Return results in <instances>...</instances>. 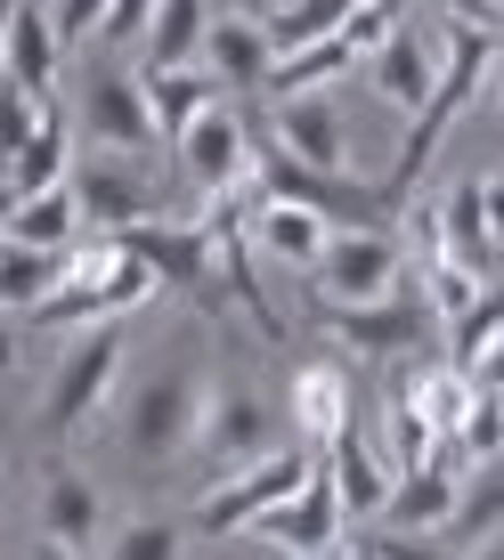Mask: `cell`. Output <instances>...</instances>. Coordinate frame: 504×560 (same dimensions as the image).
Listing matches in <instances>:
<instances>
[{"instance_id": "22", "label": "cell", "mask_w": 504, "mask_h": 560, "mask_svg": "<svg viewBox=\"0 0 504 560\" xmlns=\"http://www.w3.org/2000/svg\"><path fill=\"white\" fill-rule=\"evenodd\" d=\"M139 90H147V114H154V139H171L180 122H196L220 98V82L204 66H139Z\"/></svg>"}, {"instance_id": "30", "label": "cell", "mask_w": 504, "mask_h": 560, "mask_svg": "<svg viewBox=\"0 0 504 560\" xmlns=\"http://www.w3.org/2000/svg\"><path fill=\"white\" fill-rule=\"evenodd\" d=\"M187 552V528L171 512H139V520H123V536H114V552L106 560H180Z\"/></svg>"}, {"instance_id": "33", "label": "cell", "mask_w": 504, "mask_h": 560, "mask_svg": "<svg viewBox=\"0 0 504 560\" xmlns=\"http://www.w3.org/2000/svg\"><path fill=\"white\" fill-rule=\"evenodd\" d=\"M432 9L463 16V25H496V0H432Z\"/></svg>"}, {"instance_id": "5", "label": "cell", "mask_w": 504, "mask_h": 560, "mask_svg": "<svg viewBox=\"0 0 504 560\" xmlns=\"http://www.w3.org/2000/svg\"><path fill=\"white\" fill-rule=\"evenodd\" d=\"M123 358H130L123 325H90V334L66 341V358H57V374H49V398H42V422L57 439H82V431L106 422L114 390H123Z\"/></svg>"}, {"instance_id": "6", "label": "cell", "mask_w": 504, "mask_h": 560, "mask_svg": "<svg viewBox=\"0 0 504 560\" xmlns=\"http://www.w3.org/2000/svg\"><path fill=\"white\" fill-rule=\"evenodd\" d=\"M309 463H318V455H309L301 439H285V447H268V455L237 463V471H220V479H211V495L196 504V528L204 536H244L268 504H285V495L301 488Z\"/></svg>"}, {"instance_id": "28", "label": "cell", "mask_w": 504, "mask_h": 560, "mask_svg": "<svg viewBox=\"0 0 504 560\" xmlns=\"http://www.w3.org/2000/svg\"><path fill=\"white\" fill-rule=\"evenodd\" d=\"M49 284H57V253H33V244L0 236V317H33Z\"/></svg>"}, {"instance_id": "38", "label": "cell", "mask_w": 504, "mask_h": 560, "mask_svg": "<svg viewBox=\"0 0 504 560\" xmlns=\"http://www.w3.org/2000/svg\"><path fill=\"white\" fill-rule=\"evenodd\" d=\"M472 560H504V545H496V536H480V545H472Z\"/></svg>"}, {"instance_id": "31", "label": "cell", "mask_w": 504, "mask_h": 560, "mask_svg": "<svg viewBox=\"0 0 504 560\" xmlns=\"http://www.w3.org/2000/svg\"><path fill=\"white\" fill-rule=\"evenodd\" d=\"M42 106L49 98H33L25 82H16V73H0V171H9V154L33 139V122H42Z\"/></svg>"}, {"instance_id": "7", "label": "cell", "mask_w": 504, "mask_h": 560, "mask_svg": "<svg viewBox=\"0 0 504 560\" xmlns=\"http://www.w3.org/2000/svg\"><path fill=\"white\" fill-rule=\"evenodd\" d=\"M244 536H261L268 552H285V560H351V520H342L334 504V479H325V463H309V479L285 504H268L261 520H252Z\"/></svg>"}, {"instance_id": "13", "label": "cell", "mask_w": 504, "mask_h": 560, "mask_svg": "<svg viewBox=\"0 0 504 560\" xmlns=\"http://www.w3.org/2000/svg\"><path fill=\"white\" fill-rule=\"evenodd\" d=\"M237 211H244V244L261 253V268H318L325 236H334V228H325L309 203H294V196H261V187H252Z\"/></svg>"}, {"instance_id": "3", "label": "cell", "mask_w": 504, "mask_h": 560, "mask_svg": "<svg viewBox=\"0 0 504 560\" xmlns=\"http://www.w3.org/2000/svg\"><path fill=\"white\" fill-rule=\"evenodd\" d=\"M285 439H294V431H285V398L268 390V382L220 374V382H204V390H196V431H187V455L211 463V471H237V463L285 447Z\"/></svg>"}, {"instance_id": "15", "label": "cell", "mask_w": 504, "mask_h": 560, "mask_svg": "<svg viewBox=\"0 0 504 560\" xmlns=\"http://www.w3.org/2000/svg\"><path fill=\"white\" fill-rule=\"evenodd\" d=\"M358 66L375 73V90H382V98H391L399 114H415L423 98H432V82H439V42L415 25V16H399V25L382 33V42L366 49Z\"/></svg>"}, {"instance_id": "26", "label": "cell", "mask_w": 504, "mask_h": 560, "mask_svg": "<svg viewBox=\"0 0 504 560\" xmlns=\"http://www.w3.org/2000/svg\"><path fill=\"white\" fill-rule=\"evenodd\" d=\"M73 236H82V211H73L66 187L16 196V211H9V244H33V253H66Z\"/></svg>"}, {"instance_id": "37", "label": "cell", "mask_w": 504, "mask_h": 560, "mask_svg": "<svg viewBox=\"0 0 504 560\" xmlns=\"http://www.w3.org/2000/svg\"><path fill=\"white\" fill-rule=\"evenodd\" d=\"M9 211H16V187L0 179V236H9Z\"/></svg>"}, {"instance_id": "35", "label": "cell", "mask_w": 504, "mask_h": 560, "mask_svg": "<svg viewBox=\"0 0 504 560\" xmlns=\"http://www.w3.org/2000/svg\"><path fill=\"white\" fill-rule=\"evenodd\" d=\"M220 16H268V0H211Z\"/></svg>"}, {"instance_id": "23", "label": "cell", "mask_w": 504, "mask_h": 560, "mask_svg": "<svg viewBox=\"0 0 504 560\" xmlns=\"http://www.w3.org/2000/svg\"><path fill=\"white\" fill-rule=\"evenodd\" d=\"M99 520H106V495L90 488L82 471H49V488H42V528H49V545H66V552H90Z\"/></svg>"}, {"instance_id": "1", "label": "cell", "mask_w": 504, "mask_h": 560, "mask_svg": "<svg viewBox=\"0 0 504 560\" xmlns=\"http://www.w3.org/2000/svg\"><path fill=\"white\" fill-rule=\"evenodd\" d=\"M147 293H154V268L130 253L123 236L90 228V236H73L66 253H57V284L42 293L33 317L42 325H114V317H130Z\"/></svg>"}, {"instance_id": "27", "label": "cell", "mask_w": 504, "mask_h": 560, "mask_svg": "<svg viewBox=\"0 0 504 560\" xmlns=\"http://www.w3.org/2000/svg\"><path fill=\"white\" fill-rule=\"evenodd\" d=\"M375 447H382V463H391V471H415V463L439 455V439H432V422H423V407H415V390H406V382H391V398H382Z\"/></svg>"}, {"instance_id": "32", "label": "cell", "mask_w": 504, "mask_h": 560, "mask_svg": "<svg viewBox=\"0 0 504 560\" xmlns=\"http://www.w3.org/2000/svg\"><path fill=\"white\" fill-rule=\"evenodd\" d=\"M366 560H439V552H432V536H399V528H382L375 545H366Z\"/></svg>"}, {"instance_id": "12", "label": "cell", "mask_w": 504, "mask_h": 560, "mask_svg": "<svg viewBox=\"0 0 504 560\" xmlns=\"http://www.w3.org/2000/svg\"><path fill=\"white\" fill-rule=\"evenodd\" d=\"M268 154L301 171H342L351 163V114H342L334 90H294L277 98V122H268Z\"/></svg>"}, {"instance_id": "17", "label": "cell", "mask_w": 504, "mask_h": 560, "mask_svg": "<svg viewBox=\"0 0 504 560\" xmlns=\"http://www.w3.org/2000/svg\"><path fill=\"white\" fill-rule=\"evenodd\" d=\"M342 415H351V374H342L334 358H309L301 374H294V390H285V431L318 455L325 439L342 431Z\"/></svg>"}, {"instance_id": "4", "label": "cell", "mask_w": 504, "mask_h": 560, "mask_svg": "<svg viewBox=\"0 0 504 560\" xmlns=\"http://www.w3.org/2000/svg\"><path fill=\"white\" fill-rule=\"evenodd\" d=\"M66 122L82 130L73 154H130V163L154 154V114H147L139 66H123V57H90V73L73 82V114Z\"/></svg>"}, {"instance_id": "10", "label": "cell", "mask_w": 504, "mask_h": 560, "mask_svg": "<svg viewBox=\"0 0 504 560\" xmlns=\"http://www.w3.org/2000/svg\"><path fill=\"white\" fill-rule=\"evenodd\" d=\"M423 228H432V244L448 253L472 284H496L504 277V244H496V163L472 171V179H456L448 196L423 211Z\"/></svg>"}, {"instance_id": "18", "label": "cell", "mask_w": 504, "mask_h": 560, "mask_svg": "<svg viewBox=\"0 0 504 560\" xmlns=\"http://www.w3.org/2000/svg\"><path fill=\"white\" fill-rule=\"evenodd\" d=\"M196 57H204V73H211L220 90H261L277 49H268V25H261V16H220V9H211Z\"/></svg>"}, {"instance_id": "29", "label": "cell", "mask_w": 504, "mask_h": 560, "mask_svg": "<svg viewBox=\"0 0 504 560\" xmlns=\"http://www.w3.org/2000/svg\"><path fill=\"white\" fill-rule=\"evenodd\" d=\"M406 390H415V407H423V422H432V439H456L463 407H472V382H463L456 365H432V374H415Z\"/></svg>"}, {"instance_id": "19", "label": "cell", "mask_w": 504, "mask_h": 560, "mask_svg": "<svg viewBox=\"0 0 504 560\" xmlns=\"http://www.w3.org/2000/svg\"><path fill=\"white\" fill-rule=\"evenodd\" d=\"M57 66H66V42L49 33V9L42 0H16L9 9V42H0V73H16L33 98H57Z\"/></svg>"}, {"instance_id": "20", "label": "cell", "mask_w": 504, "mask_h": 560, "mask_svg": "<svg viewBox=\"0 0 504 560\" xmlns=\"http://www.w3.org/2000/svg\"><path fill=\"white\" fill-rule=\"evenodd\" d=\"M456 479L463 471H439V463H415V471H399L391 479V495H382V528H399V536H432V528H448V512H456Z\"/></svg>"}, {"instance_id": "8", "label": "cell", "mask_w": 504, "mask_h": 560, "mask_svg": "<svg viewBox=\"0 0 504 560\" xmlns=\"http://www.w3.org/2000/svg\"><path fill=\"white\" fill-rule=\"evenodd\" d=\"M171 154H180V179L196 187V196H211V203L237 196V203H244V187H252V130H244L237 106L211 98L196 122L171 130Z\"/></svg>"}, {"instance_id": "14", "label": "cell", "mask_w": 504, "mask_h": 560, "mask_svg": "<svg viewBox=\"0 0 504 560\" xmlns=\"http://www.w3.org/2000/svg\"><path fill=\"white\" fill-rule=\"evenodd\" d=\"M318 463H325V479H334V504H342V520H375L382 512V495H391V463H382V447H375V431L358 422V407L342 415V431L318 447Z\"/></svg>"}, {"instance_id": "11", "label": "cell", "mask_w": 504, "mask_h": 560, "mask_svg": "<svg viewBox=\"0 0 504 560\" xmlns=\"http://www.w3.org/2000/svg\"><path fill=\"white\" fill-rule=\"evenodd\" d=\"M309 277H318V293L334 301V308L382 301V293H399V284H406V253H399L391 228H334Z\"/></svg>"}, {"instance_id": "36", "label": "cell", "mask_w": 504, "mask_h": 560, "mask_svg": "<svg viewBox=\"0 0 504 560\" xmlns=\"http://www.w3.org/2000/svg\"><path fill=\"white\" fill-rule=\"evenodd\" d=\"M33 560H90V552H66V545H49V536H42V552H33Z\"/></svg>"}, {"instance_id": "24", "label": "cell", "mask_w": 504, "mask_h": 560, "mask_svg": "<svg viewBox=\"0 0 504 560\" xmlns=\"http://www.w3.org/2000/svg\"><path fill=\"white\" fill-rule=\"evenodd\" d=\"M351 66H358L351 42H342V33H318V42H301V49H277V57H268V82H261V90H277V98H294V90H334Z\"/></svg>"}, {"instance_id": "39", "label": "cell", "mask_w": 504, "mask_h": 560, "mask_svg": "<svg viewBox=\"0 0 504 560\" xmlns=\"http://www.w3.org/2000/svg\"><path fill=\"white\" fill-rule=\"evenodd\" d=\"M9 9H16V0H0V42H9Z\"/></svg>"}, {"instance_id": "34", "label": "cell", "mask_w": 504, "mask_h": 560, "mask_svg": "<svg viewBox=\"0 0 504 560\" xmlns=\"http://www.w3.org/2000/svg\"><path fill=\"white\" fill-rule=\"evenodd\" d=\"M9 365H16V325L0 317V382H9Z\"/></svg>"}, {"instance_id": "2", "label": "cell", "mask_w": 504, "mask_h": 560, "mask_svg": "<svg viewBox=\"0 0 504 560\" xmlns=\"http://www.w3.org/2000/svg\"><path fill=\"white\" fill-rule=\"evenodd\" d=\"M196 390H204V365L196 358H163L147 365L130 390H114L106 407V439L123 447L130 463H154V471H171V463H187V431H196Z\"/></svg>"}, {"instance_id": "16", "label": "cell", "mask_w": 504, "mask_h": 560, "mask_svg": "<svg viewBox=\"0 0 504 560\" xmlns=\"http://www.w3.org/2000/svg\"><path fill=\"white\" fill-rule=\"evenodd\" d=\"M334 334L351 341L358 358H399V350H415L423 334H432V308H423L415 293H382V301H351V308H334Z\"/></svg>"}, {"instance_id": "9", "label": "cell", "mask_w": 504, "mask_h": 560, "mask_svg": "<svg viewBox=\"0 0 504 560\" xmlns=\"http://www.w3.org/2000/svg\"><path fill=\"white\" fill-rule=\"evenodd\" d=\"M66 196H73V211H82L90 228H106V236L163 220V179H154L147 163H130V154H73Z\"/></svg>"}, {"instance_id": "25", "label": "cell", "mask_w": 504, "mask_h": 560, "mask_svg": "<svg viewBox=\"0 0 504 560\" xmlns=\"http://www.w3.org/2000/svg\"><path fill=\"white\" fill-rule=\"evenodd\" d=\"M504 293H480L472 308H456L448 317V365L463 382H496V341H504Z\"/></svg>"}, {"instance_id": "21", "label": "cell", "mask_w": 504, "mask_h": 560, "mask_svg": "<svg viewBox=\"0 0 504 560\" xmlns=\"http://www.w3.org/2000/svg\"><path fill=\"white\" fill-rule=\"evenodd\" d=\"M66 171H73V122H66V106H42V122H33V139L9 154V171L0 179L16 187V196H42V187H66Z\"/></svg>"}]
</instances>
